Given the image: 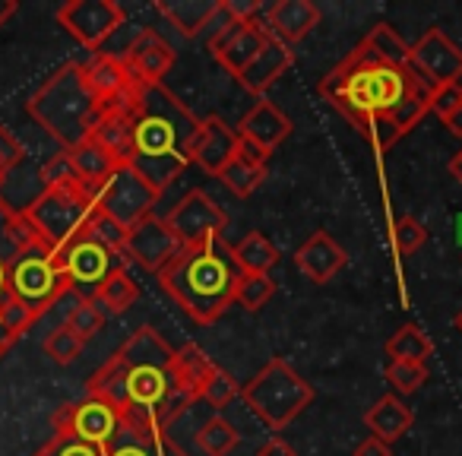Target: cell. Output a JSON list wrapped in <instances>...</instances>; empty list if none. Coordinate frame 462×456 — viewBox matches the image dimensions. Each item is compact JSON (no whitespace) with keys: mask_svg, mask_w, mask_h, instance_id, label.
I'll return each mask as SVG.
<instances>
[{"mask_svg":"<svg viewBox=\"0 0 462 456\" xmlns=\"http://www.w3.org/2000/svg\"><path fill=\"white\" fill-rule=\"evenodd\" d=\"M171 361L174 349L146 323L134 330L124 346L92 374L86 396L111 405L127 434L149 437L168 431V424L193 405V399L174 384Z\"/></svg>","mask_w":462,"mask_h":456,"instance_id":"6da1fadb","label":"cell"},{"mask_svg":"<svg viewBox=\"0 0 462 456\" xmlns=\"http://www.w3.org/2000/svg\"><path fill=\"white\" fill-rule=\"evenodd\" d=\"M421 89H428V83L415 67L390 64L367 42H358L320 83V96L348 117L358 134L374 117H396V111Z\"/></svg>","mask_w":462,"mask_h":456,"instance_id":"7a4b0ae2","label":"cell"},{"mask_svg":"<svg viewBox=\"0 0 462 456\" xmlns=\"http://www.w3.org/2000/svg\"><path fill=\"white\" fill-rule=\"evenodd\" d=\"M199 117L174 96L171 89L152 86L143 92L134 121V149L127 165L146 181L152 191L165 193L187 168L193 165V140H197Z\"/></svg>","mask_w":462,"mask_h":456,"instance_id":"3957f363","label":"cell"},{"mask_svg":"<svg viewBox=\"0 0 462 456\" xmlns=\"http://www.w3.org/2000/svg\"><path fill=\"white\" fill-rule=\"evenodd\" d=\"M241 270L225 238L180 247L171 264L155 273L159 289L199 327L216 323L235 304Z\"/></svg>","mask_w":462,"mask_h":456,"instance_id":"277c9868","label":"cell"},{"mask_svg":"<svg viewBox=\"0 0 462 456\" xmlns=\"http://www.w3.org/2000/svg\"><path fill=\"white\" fill-rule=\"evenodd\" d=\"M26 111L45 134H51L64 149H73L77 143L89 140L96 127L102 105L89 92L83 77V64L58 67L45 83L35 89V96L26 102Z\"/></svg>","mask_w":462,"mask_h":456,"instance_id":"5b68a950","label":"cell"},{"mask_svg":"<svg viewBox=\"0 0 462 456\" xmlns=\"http://www.w3.org/2000/svg\"><path fill=\"white\" fill-rule=\"evenodd\" d=\"M241 396L260 422L270 424L273 431H282L314 403V386L276 355L241 386Z\"/></svg>","mask_w":462,"mask_h":456,"instance_id":"8992f818","label":"cell"},{"mask_svg":"<svg viewBox=\"0 0 462 456\" xmlns=\"http://www.w3.org/2000/svg\"><path fill=\"white\" fill-rule=\"evenodd\" d=\"M23 212L32 219L48 251L60 254L73 238L86 232V225L96 212V191L86 187L83 181L42 187Z\"/></svg>","mask_w":462,"mask_h":456,"instance_id":"52a82bcc","label":"cell"},{"mask_svg":"<svg viewBox=\"0 0 462 456\" xmlns=\"http://www.w3.org/2000/svg\"><path fill=\"white\" fill-rule=\"evenodd\" d=\"M7 285L35 317H45L54 304L64 302L67 292H73L58 264V254L48 247L16 254L14 264L7 266Z\"/></svg>","mask_w":462,"mask_h":456,"instance_id":"ba28073f","label":"cell"},{"mask_svg":"<svg viewBox=\"0 0 462 456\" xmlns=\"http://www.w3.org/2000/svg\"><path fill=\"white\" fill-rule=\"evenodd\" d=\"M162 193L152 191L130 165H117L111 178L96 191V209L115 219L121 228H134L146 216H152V206L159 203Z\"/></svg>","mask_w":462,"mask_h":456,"instance_id":"9c48e42d","label":"cell"},{"mask_svg":"<svg viewBox=\"0 0 462 456\" xmlns=\"http://www.w3.org/2000/svg\"><path fill=\"white\" fill-rule=\"evenodd\" d=\"M58 23L86 51L98 54L105 42L127 23V14L115 0H67L58 7Z\"/></svg>","mask_w":462,"mask_h":456,"instance_id":"30bf717a","label":"cell"},{"mask_svg":"<svg viewBox=\"0 0 462 456\" xmlns=\"http://www.w3.org/2000/svg\"><path fill=\"white\" fill-rule=\"evenodd\" d=\"M58 264H60V270H64L70 289L83 298H92V292H96L117 266H127V260L111 254L105 245H98L89 232H83L58 254Z\"/></svg>","mask_w":462,"mask_h":456,"instance_id":"8fae6325","label":"cell"},{"mask_svg":"<svg viewBox=\"0 0 462 456\" xmlns=\"http://www.w3.org/2000/svg\"><path fill=\"white\" fill-rule=\"evenodd\" d=\"M165 222L174 232V238L180 241V247H193L209 238H222L228 216H225V209L209 193L197 187V191H187L184 197H180V203L168 212Z\"/></svg>","mask_w":462,"mask_h":456,"instance_id":"7c38bea8","label":"cell"},{"mask_svg":"<svg viewBox=\"0 0 462 456\" xmlns=\"http://www.w3.org/2000/svg\"><path fill=\"white\" fill-rule=\"evenodd\" d=\"M83 77L89 92L102 108H115V105H140L146 86L136 83L134 73L121 60V54L98 51L83 64Z\"/></svg>","mask_w":462,"mask_h":456,"instance_id":"4fadbf2b","label":"cell"},{"mask_svg":"<svg viewBox=\"0 0 462 456\" xmlns=\"http://www.w3.org/2000/svg\"><path fill=\"white\" fill-rule=\"evenodd\" d=\"M51 424H54V434H70V437H77V441H86L102 450L108 447L117 437V431H121V422H117L115 409L92 396L79 399V403H64L54 412Z\"/></svg>","mask_w":462,"mask_h":456,"instance_id":"5bb4252c","label":"cell"},{"mask_svg":"<svg viewBox=\"0 0 462 456\" xmlns=\"http://www.w3.org/2000/svg\"><path fill=\"white\" fill-rule=\"evenodd\" d=\"M411 67L430 86H459L462 83V48L440 29H428L411 45Z\"/></svg>","mask_w":462,"mask_h":456,"instance_id":"9a60e30c","label":"cell"},{"mask_svg":"<svg viewBox=\"0 0 462 456\" xmlns=\"http://www.w3.org/2000/svg\"><path fill=\"white\" fill-rule=\"evenodd\" d=\"M180 251V241L168 228L165 219L146 216L127 232V245H124V260L127 264H140L143 270L159 273L162 266L171 264V257Z\"/></svg>","mask_w":462,"mask_h":456,"instance_id":"2e32d148","label":"cell"},{"mask_svg":"<svg viewBox=\"0 0 462 456\" xmlns=\"http://www.w3.org/2000/svg\"><path fill=\"white\" fill-rule=\"evenodd\" d=\"M117 54H121V60L127 64V70L134 73L136 83H143L146 89L162 86V79L168 77V70L174 67V58H178L174 48L168 45L155 29H140V33L127 42V48Z\"/></svg>","mask_w":462,"mask_h":456,"instance_id":"e0dca14e","label":"cell"},{"mask_svg":"<svg viewBox=\"0 0 462 456\" xmlns=\"http://www.w3.org/2000/svg\"><path fill=\"white\" fill-rule=\"evenodd\" d=\"M235 155H238V130L228 127L218 115L203 117L197 130V140H193L190 159L197 162L206 174L216 178Z\"/></svg>","mask_w":462,"mask_h":456,"instance_id":"ac0fdd59","label":"cell"},{"mask_svg":"<svg viewBox=\"0 0 462 456\" xmlns=\"http://www.w3.org/2000/svg\"><path fill=\"white\" fill-rule=\"evenodd\" d=\"M291 130H295L291 117L282 115V111H279L273 102H266V98L254 105V108L238 121V136H241V140L254 143V146H260L263 153H270V155L276 153L285 140H289Z\"/></svg>","mask_w":462,"mask_h":456,"instance_id":"d6986e66","label":"cell"},{"mask_svg":"<svg viewBox=\"0 0 462 456\" xmlns=\"http://www.w3.org/2000/svg\"><path fill=\"white\" fill-rule=\"evenodd\" d=\"M346 264H348L346 247H342L329 232H314L295 251V266L310 279V283H317V285L336 279Z\"/></svg>","mask_w":462,"mask_h":456,"instance_id":"ffe728a7","label":"cell"},{"mask_svg":"<svg viewBox=\"0 0 462 456\" xmlns=\"http://www.w3.org/2000/svg\"><path fill=\"white\" fill-rule=\"evenodd\" d=\"M320 23V7L314 0H279L266 10V26H270L273 39H279L282 45H298L301 39H308Z\"/></svg>","mask_w":462,"mask_h":456,"instance_id":"44dd1931","label":"cell"},{"mask_svg":"<svg viewBox=\"0 0 462 456\" xmlns=\"http://www.w3.org/2000/svg\"><path fill=\"white\" fill-rule=\"evenodd\" d=\"M136 108H140V105H115V108H102V115H98L96 127H92V134H89V140H96L102 149H108L121 165H127L130 149H134Z\"/></svg>","mask_w":462,"mask_h":456,"instance_id":"7402d4cb","label":"cell"},{"mask_svg":"<svg viewBox=\"0 0 462 456\" xmlns=\"http://www.w3.org/2000/svg\"><path fill=\"white\" fill-rule=\"evenodd\" d=\"M291 64H295V51H291L289 45H282L279 39H270L263 51H260L235 79H238L251 96H263V92H270L273 86L279 83V77H285V70H289Z\"/></svg>","mask_w":462,"mask_h":456,"instance_id":"603a6c76","label":"cell"},{"mask_svg":"<svg viewBox=\"0 0 462 456\" xmlns=\"http://www.w3.org/2000/svg\"><path fill=\"white\" fill-rule=\"evenodd\" d=\"M218 7H222V0H159L155 14L171 23L184 39H197L216 20Z\"/></svg>","mask_w":462,"mask_h":456,"instance_id":"cb8c5ba5","label":"cell"},{"mask_svg":"<svg viewBox=\"0 0 462 456\" xmlns=\"http://www.w3.org/2000/svg\"><path fill=\"white\" fill-rule=\"evenodd\" d=\"M216 368L218 365L197 346V342H187V346L174 349V361H171L174 384H178V390L187 393L193 403H199V393H203V386L209 384Z\"/></svg>","mask_w":462,"mask_h":456,"instance_id":"d4e9b609","label":"cell"},{"mask_svg":"<svg viewBox=\"0 0 462 456\" xmlns=\"http://www.w3.org/2000/svg\"><path fill=\"white\" fill-rule=\"evenodd\" d=\"M365 424L374 437H380V441H386V443H396L399 437L409 434V428L415 424V412L399 396L386 393V396H380L377 403L365 412Z\"/></svg>","mask_w":462,"mask_h":456,"instance_id":"484cf974","label":"cell"},{"mask_svg":"<svg viewBox=\"0 0 462 456\" xmlns=\"http://www.w3.org/2000/svg\"><path fill=\"white\" fill-rule=\"evenodd\" d=\"M64 153L70 155V165H73V172H77V178L83 181L86 187H92V191H98V187L111 178V172L121 165V162H117L108 149L98 146L96 140H83L73 149H64Z\"/></svg>","mask_w":462,"mask_h":456,"instance_id":"4316f807","label":"cell"},{"mask_svg":"<svg viewBox=\"0 0 462 456\" xmlns=\"http://www.w3.org/2000/svg\"><path fill=\"white\" fill-rule=\"evenodd\" d=\"M136 298H140V285H136V279L127 273V266H117V270L111 273V276L105 279L96 292H92V302L105 311V317L108 314H115V317L127 314V311L136 304Z\"/></svg>","mask_w":462,"mask_h":456,"instance_id":"83f0119b","label":"cell"},{"mask_svg":"<svg viewBox=\"0 0 462 456\" xmlns=\"http://www.w3.org/2000/svg\"><path fill=\"white\" fill-rule=\"evenodd\" d=\"M105 456H190L168 437V431L149 437H136L127 431H117L115 441L105 447Z\"/></svg>","mask_w":462,"mask_h":456,"instance_id":"f1b7e54d","label":"cell"},{"mask_svg":"<svg viewBox=\"0 0 462 456\" xmlns=\"http://www.w3.org/2000/svg\"><path fill=\"white\" fill-rule=\"evenodd\" d=\"M231 254L241 273H270L279 264V247L263 232H247L238 247H231Z\"/></svg>","mask_w":462,"mask_h":456,"instance_id":"f546056e","label":"cell"},{"mask_svg":"<svg viewBox=\"0 0 462 456\" xmlns=\"http://www.w3.org/2000/svg\"><path fill=\"white\" fill-rule=\"evenodd\" d=\"M430 352H434V342H430L428 333H424L421 327H415V323H405V327H399L396 333L386 340V355H390V361L424 365V361L430 358Z\"/></svg>","mask_w":462,"mask_h":456,"instance_id":"4dcf8cb0","label":"cell"},{"mask_svg":"<svg viewBox=\"0 0 462 456\" xmlns=\"http://www.w3.org/2000/svg\"><path fill=\"white\" fill-rule=\"evenodd\" d=\"M241 434L238 428L228 422L225 415H212L209 422H203V428L197 431V447L206 456H231L238 450Z\"/></svg>","mask_w":462,"mask_h":456,"instance_id":"1f68e13d","label":"cell"},{"mask_svg":"<svg viewBox=\"0 0 462 456\" xmlns=\"http://www.w3.org/2000/svg\"><path fill=\"white\" fill-rule=\"evenodd\" d=\"M266 174H270V172H266L263 165H251V162H245L241 155H235V159H231L228 165L216 174V178L222 181V184L228 187L235 197L245 200V197H251L260 184H263Z\"/></svg>","mask_w":462,"mask_h":456,"instance_id":"d6a6232c","label":"cell"},{"mask_svg":"<svg viewBox=\"0 0 462 456\" xmlns=\"http://www.w3.org/2000/svg\"><path fill=\"white\" fill-rule=\"evenodd\" d=\"M276 295V279L270 273H241L235 302L245 311H263Z\"/></svg>","mask_w":462,"mask_h":456,"instance_id":"836d02e7","label":"cell"},{"mask_svg":"<svg viewBox=\"0 0 462 456\" xmlns=\"http://www.w3.org/2000/svg\"><path fill=\"white\" fill-rule=\"evenodd\" d=\"M64 327L73 330L79 340H92L98 330L105 327V311L98 308L92 298H83V295H73V304L67 308V317H64Z\"/></svg>","mask_w":462,"mask_h":456,"instance_id":"e575fe53","label":"cell"},{"mask_svg":"<svg viewBox=\"0 0 462 456\" xmlns=\"http://www.w3.org/2000/svg\"><path fill=\"white\" fill-rule=\"evenodd\" d=\"M365 42L380 54V58L390 60V64H399V67H409L411 64V45L396 33V29L386 26V23L374 26L371 33L365 35Z\"/></svg>","mask_w":462,"mask_h":456,"instance_id":"d590c367","label":"cell"},{"mask_svg":"<svg viewBox=\"0 0 462 456\" xmlns=\"http://www.w3.org/2000/svg\"><path fill=\"white\" fill-rule=\"evenodd\" d=\"M35 321H39V317H35L14 292H10V285L0 292V327L7 330L14 340H20L23 333H29V330L35 327Z\"/></svg>","mask_w":462,"mask_h":456,"instance_id":"8d00e7d4","label":"cell"},{"mask_svg":"<svg viewBox=\"0 0 462 456\" xmlns=\"http://www.w3.org/2000/svg\"><path fill=\"white\" fill-rule=\"evenodd\" d=\"M4 241H7L14 254H26V251H35V247H45L39 228H35L32 219H29L26 212H14V216H10L7 228H4Z\"/></svg>","mask_w":462,"mask_h":456,"instance_id":"74e56055","label":"cell"},{"mask_svg":"<svg viewBox=\"0 0 462 456\" xmlns=\"http://www.w3.org/2000/svg\"><path fill=\"white\" fill-rule=\"evenodd\" d=\"M83 346H86V342L79 340L73 330H67L64 323H60V327H54L51 333L45 336V355L51 361H58V365H73V361L83 355Z\"/></svg>","mask_w":462,"mask_h":456,"instance_id":"f35d334b","label":"cell"},{"mask_svg":"<svg viewBox=\"0 0 462 456\" xmlns=\"http://www.w3.org/2000/svg\"><path fill=\"white\" fill-rule=\"evenodd\" d=\"M86 232L92 235V238L98 241V245H105L111 254H117V257H124V245H127V228H121V225L115 222V219H108L105 212H92L89 225H86Z\"/></svg>","mask_w":462,"mask_h":456,"instance_id":"ab89813d","label":"cell"},{"mask_svg":"<svg viewBox=\"0 0 462 456\" xmlns=\"http://www.w3.org/2000/svg\"><path fill=\"white\" fill-rule=\"evenodd\" d=\"M393 247H396L402 257H409V254L421 251L424 241H428V228H424L421 222H418L415 216H399L396 222H393Z\"/></svg>","mask_w":462,"mask_h":456,"instance_id":"60d3db41","label":"cell"},{"mask_svg":"<svg viewBox=\"0 0 462 456\" xmlns=\"http://www.w3.org/2000/svg\"><path fill=\"white\" fill-rule=\"evenodd\" d=\"M238 393H241L238 380L231 377L225 368H216V374H212L209 384L203 386L199 399H203L206 405H212V409H225V405H231L235 399H238Z\"/></svg>","mask_w":462,"mask_h":456,"instance_id":"b9f144b4","label":"cell"},{"mask_svg":"<svg viewBox=\"0 0 462 456\" xmlns=\"http://www.w3.org/2000/svg\"><path fill=\"white\" fill-rule=\"evenodd\" d=\"M386 380H390L396 393L409 396V393H415L424 386V380H428V368L411 365V361H390V365H386Z\"/></svg>","mask_w":462,"mask_h":456,"instance_id":"7bdbcfd3","label":"cell"},{"mask_svg":"<svg viewBox=\"0 0 462 456\" xmlns=\"http://www.w3.org/2000/svg\"><path fill=\"white\" fill-rule=\"evenodd\" d=\"M23 159H26L23 143L7 127H0V191L7 187V178L23 165Z\"/></svg>","mask_w":462,"mask_h":456,"instance_id":"ee69618b","label":"cell"},{"mask_svg":"<svg viewBox=\"0 0 462 456\" xmlns=\"http://www.w3.org/2000/svg\"><path fill=\"white\" fill-rule=\"evenodd\" d=\"M35 456H105V450L92 447L86 441H77L70 434H54Z\"/></svg>","mask_w":462,"mask_h":456,"instance_id":"f6af8a7d","label":"cell"},{"mask_svg":"<svg viewBox=\"0 0 462 456\" xmlns=\"http://www.w3.org/2000/svg\"><path fill=\"white\" fill-rule=\"evenodd\" d=\"M39 178H42V187H54V184H70V181H79L77 172H73V165H70V155H67L64 149H60L58 155H51V159L42 165Z\"/></svg>","mask_w":462,"mask_h":456,"instance_id":"bcb514c9","label":"cell"},{"mask_svg":"<svg viewBox=\"0 0 462 456\" xmlns=\"http://www.w3.org/2000/svg\"><path fill=\"white\" fill-rule=\"evenodd\" d=\"M361 134H365L377 149H390V146H396V143L402 140V130L396 127V121H393V117H374V121L367 124Z\"/></svg>","mask_w":462,"mask_h":456,"instance_id":"7dc6e473","label":"cell"},{"mask_svg":"<svg viewBox=\"0 0 462 456\" xmlns=\"http://www.w3.org/2000/svg\"><path fill=\"white\" fill-rule=\"evenodd\" d=\"M462 105L459 86H440V89H430V115H437L443 121L447 115H453Z\"/></svg>","mask_w":462,"mask_h":456,"instance_id":"c3c4849f","label":"cell"},{"mask_svg":"<svg viewBox=\"0 0 462 456\" xmlns=\"http://www.w3.org/2000/svg\"><path fill=\"white\" fill-rule=\"evenodd\" d=\"M222 10L235 23H254L263 16V7H260L257 0H222Z\"/></svg>","mask_w":462,"mask_h":456,"instance_id":"681fc988","label":"cell"},{"mask_svg":"<svg viewBox=\"0 0 462 456\" xmlns=\"http://www.w3.org/2000/svg\"><path fill=\"white\" fill-rule=\"evenodd\" d=\"M352 456H393V443H386V441H380V437L371 434L355 447Z\"/></svg>","mask_w":462,"mask_h":456,"instance_id":"f907efd6","label":"cell"},{"mask_svg":"<svg viewBox=\"0 0 462 456\" xmlns=\"http://www.w3.org/2000/svg\"><path fill=\"white\" fill-rule=\"evenodd\" d=\"M238 155L245 162H251V165H263V168H266V162H270V153H263V149L254 146V143L241 140V136H238Z\"/></svg>","mask_w":462,"mask_h":456,"instance_id":"816d5d0a","label":"cell"},{"mask_svg":"<svg viewBox=\"0 0 462 456\" xmlns=\"http://www.w3.org/2000/svg\"><path fill=\"white\" fill-rule=\"evenodd\" d=\"M257 456H295V447L289 441H282V437H273V441L260 443Z\"/></svg>","mask_w":462,"mask_h":456,"instance_id":"f5cc1de1","label":"cell"},{"mask_svg":"<svg viewBox=\"0 0 462 456\" xmlns=\"http://www.w3.org/2000/svg\"><path fill=\"white\" fill-rule=\"evenodd\" d=\"M443 127H447L453 136H462V105L453 111V115H447V117H443Z\"/></svg>","mask_w":462,"mask_h":456,"instance_id":"db71d44e","label":"cell"},{"mask_svg":"<svg viewBox=\"0 0 462 456\" xmlns=\"http://www.w3.org/2000/svg\"><path fill=\"white\" fill-rule=\"evenodd\" d=\"M16 10H20L16 0H0V26H7V20L16 14Z\"/></svg>","mask_w":462,"mask_h":456,"instance_id":"11a10c76","label":"cell"},{"mask_svg":"<svg viewBox=\"0 0 462 456\" xmlns=\"http://www.w3.org/2000/svg\"><path fill=\"white\" fill-rule=\"evenodd\" d=\"M449 174H453V178H456V181H459V184H462V149H459V153L453 155V159H449Z\"/></svg>","mask_w":462,"mask_h":456,"instance_id":"9f6ffc18","label":"cell"},{"mask_svg":"<svg viewBox=\"0 0 462 456\" xmlns=\"http://www.w3.org/2000/svg\"><path fill=\"white\" fill-rule=\"evenodd\" d=\"M14 342H16V340H14V336H10V333H7V330L0 327V358H4V355H7V349H10V346H14Z\"/></svg>","mask_w":462,"mask_h":456,"instance_id":"6f0895ef","label":"cell"},{"mask_svg":"<svg viewBox=\"0 0 462 456\" xmlns=\"http://www.w3.org/2000/svg\"><path fill=\"white\" fill-rule=\"evenodd\" d=\"M10 216H14V209H10V206L4 203V200H0V235H4V228H7Z\"/></svg>","mask_w":462,"mask_h":456,"instance_id":"680465c9","label":"cell"},{"mask_svg":"<svg viewBox=\"0 0 462 456\" xmlns=\"http://www.w3.org/2000/svg\"><path fill=\"white\" fill-rule=\"evenodd\" d=\"M7 260H4V257H0V292H4V289H7Z\"/></svg>","mask_w":462,"mask_h":456,"instance_id":"91938a15","label":"cell"},{"mask_svg":"<svg viewBox=\"0 0 462 456\" xmlns=\"http://www.w3.org/2000/svg\"><path fill=\"white\" fill-rule=\"evenodd\" d=\"M453 327H456V330H459V336H462V311H459V314H456V317H453Z\"/></svg>","mask_w":462,"mask_h":456,"instance_id":"94428289","label":"cell"},{"mask_svg":"<svg viewBox=\"0 0 462 456\" xmlns=\"http://www.w3.org/2000/svg\"><path fill=\"white\" fill-rule=\"evenodd\" d=\"M459 92H462V83H459Z\"/></svg>","mask_w":462,"mask_h":456,"instance_id":"6125c7cd","label":"cell"}]
</instances>
